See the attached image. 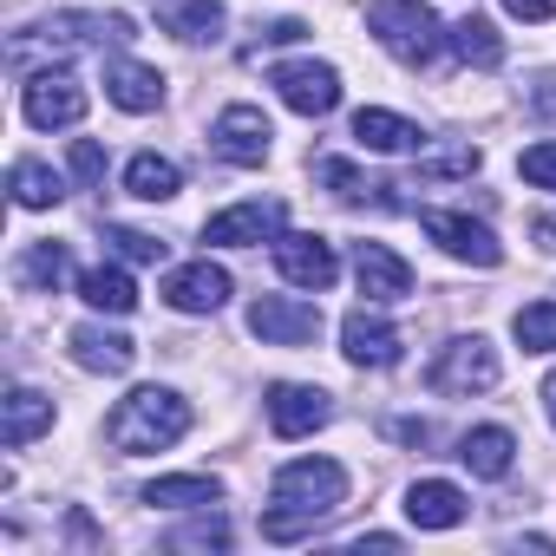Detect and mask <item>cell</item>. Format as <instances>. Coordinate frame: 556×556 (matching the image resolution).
I'll use <instances>...</instances> for the list:
<instances>
[{"label":"cell","mask_w":556,"mask_h":556,"mask_svg":"<svg viewBox=\"0 0 556 556\" xmlns=\"http://www.w3.org/2000/svg\"><path fill=\"white\" fill-rule=\"evenodd\" d=\"M348 504V471L334 458H295L275 471L268 484V510H262V536L268 543H295L308 536L321 517H334Z\"/></svg>","instance_id":"1"},{"label":"cell","mask_w":556,"mask_h":556,"mask_svg":"<svg viewBox=\"0 0 556 556\" xmlns=\"http://www.w3.org/2000/svg\"><path fill=\"white\" fill-rule=\"evenodd\" d=\"M190 432V406L170 393V387H138V393H125L118 406H112V419H105V439L118 445V452H164V445H177Z\"/></svg>","instance_id":"2"},{"label":"cell","mask_w":556,"mask_h":556,"mask_svg":"<svg viewBox=\"0 0 556 556\" xmlns=\"http://www.w3.org/2000/svg\"><path fill=\"white\" fill-rule=\"evenodd\" d=\"M367 34L393 53V60H406V66H426L432 53H439V21H432V8H419V0H374L367 8Z\"/></svg>","instance_id":"3"},{"label":"cell","mask_w":556,"mask_h":556,"mask_svg":"<svg viewBox=\"0 0 556 556\" xmlns=\"http://www.w3.org/2000/svg\"><path fill=\"white\" fill-rule=\"evenodd\" d=\"M249 334L262 348H315L321 341V302L262 295V302H249Z\"/></svg>","instance_id":"4"},{"label":"cell","mask_w":556,"mask_h":556,"mask_svg":"<svg viewBox=\"0 0 556 556\" xmlns=\"http://www.w3.org/2000/svg\"><path fill=\"white\" fill-rule=\"evenodd\" d=\"M21 112H27V125L34 131H66V125H79L86 118V86L73 79V73H34L27 79V92H21Z\"/></svg>","instance_id":"5"},{"label":"cell","mask_w":556,"mask_h":556,"mask_svg":"<svg viewBox=\"0 0 556 556\" xmlns=\"http://www.w3.org/2000/svg\"><path fill=\"white\" fill-rule=\"evenodd\" d=\"M497 374L504 367H497V348L484 334H465V341L439 348V361H432V387L439 393H491Z\"/></svg>","instance_id":"6"},{"label":"cell","mask_w":556,"mask_h":556,"mask_svg":"<svg viewBox=\"0 0 556 556\" xmlns=\"http://www.w3.org/2000/svg\"><path fill=\"white\" fill-rule=\"evenodd\" d=\"M275 268H282V282H295V289H308V295H321L334 275H341L334 242H328V236H295V229L275 236Z\"/></svg>","instance_id":"7"},{"label":"cell","mask_w":556,"mask_h":556,"mask_svg":"<svg viewBox=\"0 0 556 556\" xmlns=\"http://www.w3.org/2000/svg\"><path fill=\"white\" fill-rule=\"evenodd\" d=\"M282 223H289V210L282 203H236V210H216L210 223H203V242H216V249H255V242H275L282 236Z\"/></svg>","instance_id":"8"},{"label":"cell","mask_w":556,"mask_h":556,"mask_svg":"<svg viewBox=\"0 0 556 556\" xmlns=\"http://www.w3.org/2000/svg\"><path fill=\"white\" fill-rule=\"evenodd\" d=\"M275 92L302 118H328L341 105V73L321 66V60H295V66H275Z\"/></svg>","instance_id":"9"},{"label":"cell","mask_w":556,"mask_h":556,"mask_svg":"<svg viewBox=\"0 0 556 556\" xmlns=\"http://www.w3.org/2000/svg\"><path fill=\"white\" fill-rule=\"evenodd\" d=\"M419 223H426V236H432L445 255H458V262H471V268H497V262H504V242H497L484 223L458 216V210H426Z\"/></svg>","instance_id":"10"},{"label":"cell","mask_w":556,"mask_h":556,"mask_svg":"<svg viewBox=\"0 0 556 556\" xmlns=\"http://www.w3.org/2000/svg\"><path fill=\"white\" fill-rule=\"evenodd\" d=\"M268 118L255 112V105H229L216 125H210V144H216V157L223 164H242V170H255L262 157H268Z\"/></svg>","instance_id":"11"},{"label":"cell","mask_w":556,"mask_h":556,"mask_svg":"<svg viewBox=\"0 0 556 556\" xmlns=\"http://www.w3.org/2000/svg\"><path fill=\"white\" fill-rule=\"evenodd\" d=\"M328 393L321 387H295V380H282V387H268V426H275V439H308V432H321L328 426Z\"/></svg>","instance_id":"12"},{"label":"cell","mask_w":556,"mask_h":556,"mask_svg":"<svg viewBox=\"0 0 556 556\" xmlns=\"http://www.w3.org/2000/svg\"><path fill=\"white\" fill-rule=\"evenodd\" d=\"M34 40L60 47V53H73V47H125L131 21L125 14H53L47 27H34Z\"/></svg>","instance_id":"13"},{"label":"cell","mask_w":556,"mask_h":556,"mask_svg":"<svg viewBox=\"0 0 556 556\" xmlns=\"http://www.w3.org/2000/svg\"><path fill=\"white\" fill-rule=\"evenodd\" d=\"M164 302H170L177 315H216V308L229 302V268H216L210 255L190 262V268H177L170 282H164Z\"/></svg>","instance_id":"14"},{"label":"cell","mask_w":556,"mask_h":556,"mask_svg":"<svg viewBox=\"0 0 556 556\" xmlns=\"http://www.w3.org/2000/svg\"><path fill=\"white\" fill-rule=\"evenodd\" d=\"M354 275H361L367 302H406L413 295V268L387 242H354Z\"/></svg>","instance_id":"15"},{"label":"cell","mask_w":556,"mask_h":556,"mask_svg":"<svg viewBox=\"0 0 556 556\" xmlns=\"http://www.w3.org/2000/svg\"><path fill=\"white\" fill-rule=\"evenodd\" d=\"M341 348H348L354 367H393L400 361V328L387 315H374V308H354L341 321Z\"/></svg>","instance_id":"16"},{"label":"cell","mask_w":556,"mask_h":556,"mask_svg":"<svg viewBox=\"0 0 556 556\" xmlns=\"http://www.w3.org/2000/svg\"><path fill=\"white\" fill-rule=\"evenodd\" d=\"M40 432H53V400L34 393V387H14L8 400H0V445L21 452V445H34Z\"/></svg>","instance_id":"17"},{"label":"cell","mask_w":556,"mask_h":556,"mask_svg":"<svg viewBox=\"0 0 556 556\" xmlns=\"http://www.w3.org/2000/svg\"><path fill=\"white\" fill-rule=\"evenodd\" d=\"M354 144L361 151H426V131L413 125V118H400V112H380V105H367V112H354Z\"/></svg>","instance_id":"18"},{"label":"cell","mask_w":556,"mask_h":556,"mask_svg":"<svg viewBox=\"0 0 556 556\" xmlns=\"http://www.w3.org/2000/svg\"><path fill=\"white\" fill-rule=\"evenodd\" d=\"M465 491L458 484H445V478H419L413 491H406V517L419 523V530H452V523H465Z\"/></svg>","instance_id":"19"},{"label":"cell","mask_w":556,"mask_h":556,"mask_svg":"<svg viewBox=\"0 0 556 556\" xmlns=\"http://www.w3.org/2000/svg\"><path fill=\"white\" fill-rule=\"evenodd\" d=\"M105 99H112L118 112H157V105H164V73H157V66H138V60H118V66L105 73Z\"/></svg>","instance_id":"20"},{"label":"cell","mask_w":556,"mask_h":556,"mask_svg":"<svg viewBox=\"0 0 556 556\" xmlns=\"http://www.w3.org/2000/svg\"><path fill=\"white\" fill-rule=\"evenodd\" d=\"M66 348H73V361H79L86 374H125V367L138 361V348H131L125 334L92 328V321H86V328H73V341H66Z\"/></svg>","instance_id":"21"},{"label":"cell","mask_w":556,"mask_h":556,"mask_svg":"<svg viewBox=\"0 0 556 556\" xmlns=\"http://www.w3.org/2000/svg\"><path fill=\"white\" fill-rule=\"evenodd\" d=\"M79 302H86V308H99V315H131V308H138V282H131L125 268L99 262V268H86V275H79Z\"/></svg>","instance_id":"22"},{"label":"cell","mask_w":556,"mask_h":556,"mask_svg":"<svg viewBox=\"0 0 556 556\" xmlns=\"http://www.w3.org/2000/svg\"><path fill=\"white\" fill-rule=\"evenodd\" d=\"M458 458H465V471H471V478H504V471H510V458H517V439H510L504 426H478V432H465V439H458Z\"/></svg>","instance_id":"23"},{"label":"cell","mask_w":556,"mask_h":556,"mask_svg":"<svg viewBox=\"0 0 556 556\" xmlns=\"http://www.w3.org/2000/svg\"><path fill=\"white\" fill-rule=\"evenodd\" d=\"M157 21H164V34H177L190 47L223 34V8H216V0H157Z\"/></svg>","instance_id":"24"},{"label":"cell","mask_w":556,"mask_h":556,"mask_svg":"<svg viewBox=\"0 0 556 556\" xmlns=\"http://www.w3.org/2000/svg\"><path fill=\"white\" fill-rule=\"evenodd\" d=\"M125 190H131L138 203H170V197L184 190V170H177L170 157H157V151H138V157L125 164Z\"/></svg>","instance_id":"25"},{"label":"cell","mask_w":556,"mask_h":556,"mask_svg":"<svg viewBox=\"0 0 556 556\" xmlns=\"http://www.w3.org/2000/svg\"><path fill=\"white\" fill-rule=\"evenodd\" d=\"M144 504H157V510H210V504H223V484L203 478V471H190V478H151Z\"/></svg>","instance_id":"26"},{"label":"cell","mask_w":556,"mask_h":556,"mask_svg":"<svg viewBox=\"0 0 556 556\" xmlns=\"http://www.w3.org/2000/svg\"><path fill=\"white\" fill-rule=\"evenodd\" d=\"M8 184H14V203H21V210H53V203L66 197V184H60V170H47L40 157H21Z\"/></svg>","instance_id":"27"},{"label":"cell","mask_w":556,"mask_h":556,"mask_svg":"<svg viewBox=\"0 0 556 556\" xmlns=\"http://www.w3.org/2000/svg\"><path fill=\"white\" fill-rule=\"evenodd\" d=\"M445 40H452V53H458L465 66H497V60H504V40H497V27H491V21H478V14H465V21H458Z\"/></svg>","instance_id":"28"},{"label":"cell","mask_w":556,"mask_h":556,"mask_svg":"<svg viewBox=\"0 0 556 556\" xmlns=\"http://www.w3.org/2000/svg\"><path fill=\"white\" fill-rule=\"evenodd\" d=\"M510 334H517L523 354H549V348H556V302H530V308H517Z\"/></svg>","instance_id":"29"},{"label":"cell","mask_w":556,"mask_h":556,"mask_svg":"<svg viewBox=\"0 0 556 556\" xmlns=\"http://www.w3.org/2000/svg\"><path fill=\"white\" fill-rule=\"evenodd\" d=\"M66 268H73V262H66V242H34L27 262H21V282H27V289H60Z\"/></svg>","instance_id":"30"},{"label":"cell","mask_w":556,"mask_h":556,"mask_svg":"<svg viewBox=\"0 0 556 556\" xmlns=\"http://www.w3.org/2000/svg\"><path fill=\"white\" fill-rule=\"evenodd\" d=\"M105 242H112L125 262H164V242H157V236H144V229H118V223H112V229H105Z\"/></svg>","instance_id":"31"},{"label":"cell","mask_w":556,"mask_h":556,"mask_svg":"<svg viewBox=\"0 0 556 556\" xmlns=\"http://www.w3.org/2000/svg\"><path fill=\"white\" fill-rule=\"evenodd\" d=\"M517 170H523V184H536V190H556V138H543V144H530Z\"/></svg>","instance_id":"32"},{"label":"cell","mask_w":556,"mask_h":556,"mask_svg":"<svg viewBox=\"0 0 556 556\" xmlns=\"http://www.w3.org/2000/svg\"><path fill=\"white\" fill-rule=\"evenodd\" d=\"M315 177H321V184H334V197H341V203H361V197H367V184H361V177H354V164H341V157H321V164H315Z\"/></svg>","instance_id":"33"},{"label":"cell","mask_w":556,"mask_h":556,"mask_svg":"<svg viewBox=\"0 0 556 556\" xmlns=\"http://www.w3.org/2000/svg\"><path fill=\"white\" fill-rule=\"evenodd\" d=\"M170 549H229V530H223V517H210V523L177 530V536H170Z\"/></svg>","instance_id":"34"},{"label":"cell","mask_w":556,"mask_h":556,"mask_svg":"<svg viewBox=\"0 0 556 556\" xmlns=\"http://www.w3.org/2000/svg\"><path fill=\"white\" fill-rule=\"evenodd\" d=\"M73 177H79V184H99V177H105V151H99L92 138L73 144Z\"/></svg>","instance_id":"35"},{"label":"cell","mask_w":556,"mask_h":556,"mask_svg":"<svg viewBox=\"0 0 556 556\" xmlns=\"http://www.w3.org/2000/svg\"><path fill=\"white\" fill-rule=\"evenodd\" d=\"M504 14H517V21H556V0H504Z\"/></svg>","instance_id":"36"},{"label":"cell","mask_w":556,"mask_h":556,"mask_svg":"<svg viewBox=\"0 0 556 556\" xmlns=\"http://www.w3.org/2000/svg\"><path fill=\"white\" fill-rule=\"evenodd\" d=\"M393 439H406V445H432V426H426V419H400Z\"/></svg>","instance_id":"37"},{"label":"cell","mask_w":556,"mask_h":556,"mask_svg":"<svg viewBox=\"0 0 556 556\" xmlns=\"http://www.w3.org/2000/svg\"><path fill=\"white\" fill-rule=\"evenodd\" d=\"M302 34H308V27H302V21H275V27H268V34H262V40H275V47H295V40H302Z\"/></svg>","instance_id":"38"},{"label":"cell","mask_w":556,"mask_h":556,"mask_svg":"<svg viewBox=\"0 0 556 556\" xmlns=\"http://www.w3.org/2000/svg\"><path fill=\"white\" fill-rule=\"evenodd\" d=\"M536 112H543V118H556V86H543V92H536Z\"/></svg>","instance_id":"39"},{"label":"cell","mask_w":556,"mask_h":556,"mask_svg":"<svg viewBox=\"0 0 556 556\" xmlns=\"http://www.w3.org/2000/svg\"><path fill=\"white\" fill-rule=\"evenodd\" d=\"M536 236H543V249H556V216H543V223H536Z\"/></svg>","instance_id":"40"},{"label":"cell","mask_w":556,"mask_h":556,"mask_svg":"<svg viewBox=\"0 0 556 556\" xmlns=\"http://www.w3.org/2000/svg\"><path fill=\"white\" fill-rule=\"evenodd\" d=\"M543 406H549V426H556V374L543 380Z\"/></svg>","instance_id":"41"}]
</instances>
